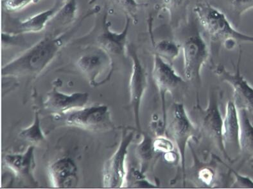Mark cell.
Returning a JSON list of instances; mask_svg holds the SVG:
<instances>
[{
	"instance_id": "d6986e66",
	"label": "cell",
	"mask_w": 253,
	"mask_h": 189,
	"mask_svg": "<svg viewBox=\"0 0 253 189\" xmlns=\"http://www.w3.org/2000/svg\"><path fill=\"white\" fill-rule=\"evenodd\" d=\"M61 6V1H57L54 5L49 9L39 12L21 21L18 26V33L23 34L39 33L42 32L51 19H54Z\"/></svg>"
},
{
	"instance_id": "e0dca14e",
	"label": "cell",
	"mask_w": 253,
	"mask_h": 189,
	"mask_svg": "<svg viewBox=\"0 0 253 189\" xmlns=\"http://www.w3.org/2000/svg\"><path fill=\"white\" fill-rule=\"evenodd\" d=\"M240 119V154L241 164L253 162V124L247 112L239 110Z\"/></svg>"
},
{
	"instance_id": "44dd1931",
	"label": "cell",
	"mask_w": 253,
	"mask_h": 189,
	"mask_svg": "<svg viewBox=\"0 0 253 189\" xmlns=\"http://www.w3.org/2000/svg\"><path fill=\"white\" fill-rule=\"evenodd\" d=\"M156 10H166L169 13L170 22L179 27L187 19L189 0H153Z\"/></svg>"
},
{
	"instance_id": "4fadbf2b",
	"label": "cell",
	"mask_w": 253,
	"mask_h": 189,
	"mask_svg": "<svg viewBox=\"0 0 253 189\" xmlns=\"http://www.w3.org/2000/svg\"><path fill=\"white\" fill-rule=\"evenodd\" d=\"M131 19L126 16V24L122 31L117 32L111 29V23L108 14H105L102 21V31L97 37L98 46L104 49L109 55L124 56L127 52L126 38Z\"/></svg>"
},
{
	"instance_id": "5b68a950",
	"label": "cell",
	"mask_w": 253,
	"mask_h": 189,
	"mask_svg": "<svg viewBox=\"0 0 253 189\" xmlns=\"http://www.w3.org/2000/svg\"><path fill=\"white\" fill-rule=\"evenodd\" d=\"M166 130L170 135L179 151L180 165L184 185L186 178V150L189 142L199 134L198 128L192 121L183 104L173 102L167 115Z\"/></svg>"
},
{
	"instance_id": "603a6c76",
	"label": "cell",
	"mask_w": 253,
	"mask_h": 189,
	"mask_svg": "<svg viewBox=\"0 0 253 189\" xmlns=\"http://www.w3.org/2000/svg\"><path fill=\"white\" fill-rule=\"evenodd\" d=\"M19 136L23 140L33 145H39L45 141L46 137L41 126L40 114L38 111L34 112V121L31 125L23 129L19 133Z\"/></svg>"
},
{
	"instance_id": "f546056e",
	"label": "cell",
	"mask_w": 253,
	"mask_h": 189,
	"mask_svg": "<svg viewBox=\"0 0 253 189\" xmlns=\"http://www.w3.org/2000/svg\"><path fill=\"white\" fill-rule=\"evenodd\" d=\"M21 35L22 34L16 33V32H12L11 33V32L2 31V47L11 46L13 45L19 44L21 41Z\"/></svg>"
},
{
	"instance_id": "4316f807",
	"label": "cell",
	"mask_w": 253,
	"mask_h": 189,
	"mask_svg": "<svg viewBox=\"0 0 253 189\" xmlns=\"http://www.w3.org/2000/svg\"><path fill=\"white\" fill-rule=\"evenodd\" d=\"M116 5L126 13V16L129 17L133 22L137 23V12L139 4L136 0H113Z\"/></svg>"
},
{
	"instance_id": "1f68e13d",
	"label": "cell",
	"mask_w": 253,
	"mask_h": 189,
	"mask_svg": "<svg viewBox=\"0 0 253 189\" xmlns=\"http://www.w3.org/2000/svg\"><path fill=\"white\" fill-rule=\"evenodd\" d=\"M201 0H196V3H199V2H201Z\"/></svg>"
},
{
	"instance_id": "836d02e7",
	"label": "cell",
	"mask_w": 253,
	"mask_h": 189,
	"mask_svg": "<svg viewBox=\"0 0 253 189\" xmlns=\"http://www.w3.org/2000/svg\"><path fill=\"white\" fill-rule=\"evenodd\" d=\"M64 1H66V0H64Z\"/></svg>"
},
{
	"instance_id": "9c48e42d",
	"label": "cell",
	"mask_w": 253,
	"mask_h": 189,
	"mask_svg": "<svg viewBox=\"0 0 253 189\" xmlns=\"http://www.w3.org/2000/svg\"><path fill=\"white\" fill-rule=\"evenodd\" d=\"M67 125L93 132H105L114 128L109 107L96 105L83 107L64 114Z\"/></svg>"
},
{
	"instance_id": "d6a6232c",
	"label": "cell",
	"mask_w": 253,
	"mask_h": 189,
	"mask_svg": "<svg viewBox=\"0 0 253 189\" xmlns=\"http://www.w3.org/2000/svg\"><path fill=\"white\" fill-rule=\"evenodd\" d=\"M252 168L253 169V165H252Z\"/></svg>"
},
{
	"instance_id": "cb8c5ba5",
	"label": "cell",
	"mask_w": 253,
	"mask_h": 189,
	"mask_svg": "<svg viewBox=\"0 0 253 189\" xmlns=\"http://www.w3.org/2000/svg\"><path fill=\"white\" fill-rule=\"evenodd\" d=\"M77 10L78 5L77 0H66L54 18H57L62 24H70L76 18Z\"/></svg>"
},
{
	"instance_id": "7402d4cb",
	"label": "cell",
	"mask_w": 253,
	"mask_h": 189,
	"mask_svg": "<svg viewBox=\"0 0 253 189\" xmlns=\"http://www.w3.org/2000/svg\"><path fill=\"white\" fill-rule=\"evenodd\" d=\"M152 42L154 48V53L171 64V62L177 59L181 50L179 43L174 40L163 39L156 42L152 39Z\"/></svg>"
},
{
	"instance_id": "30bf717a",
	"label": "cell",
	"mask_w": 253,
	"mask_h": 189,
	"mask_svg": "<svg viewBox=\"0 0 253 189\" xmlns=\"http://www.w3.org/2000/svg\"><path fill=\"white\" fill-rule=\"evenodd\" d=\"M127 53L132 62L129 81V104L134 116L135 128L137 132L140 134L142 132L140 122V107L143 96L148 87V76L136 49L132 45H127Z\"/></svg>"
},
{
	"instance_id": "8992f818",
	"label": "cell",
	"mask_w": 253,
	"mask_h": 189,
	"mask_svg": "<svg viewBox=\"0 0 253 189\" xmlns=\"http://www.w3.org/2000/svg\"><path fill=\"white\" fill-rule=\"evenodd\" d=\"M136 129L125 128L122 133L121 142L117 150L105 164L103 170L104 188L120 189L125 188L127 182L126 166L128 148L134 139Z\"/></svg>"
},
{
	"instance_id": "277c9868",
	"label": "cell",
	"mask_w": 253,
	"mask_h": 189,
	"mask_svg": "<svg viewBox=\"0 0 253 189\" xmlns=\"http://www.w3.org/2000/svg\"><path fill=\"white\" fill-rule=\"evenodd\" d=\"M219 92L218 89H211L210 91L207 108H202L199 102H197L196 106L191 112L190 117L198 128L199 136L203 135L218 149L228 162L233 163L234 162L228 155L223 143V117L220 111Z\"/></svg>"
},
{
	"instance_id": "7c38bea8",
	"label": "cell",
	"mask_w": 253,
	"mask_h": 189,
	"mask_svg": "<svg viewBox=\"0 0 253 189\" xmlns=\"http://www.w3.org/2000/svg\"><path fill=\"white\" fill-rule=\"evenodd\" d=\"M53 86L47 94L44 102V107L47 111L56 113L57 115L66 114L70 112L78 110L84 107L89 100L87 92H74L65 94Z\"/></svg>"
},
{
	"instance_id": "9a60e30c",
	"label": "cell",
	"mask_w": 253,
	"mask_h": 189,
	"mask_svg": "<svg viewBox=\"0 0 253 189\" xmlns=\"http://www.w3.org/2000/svg\"><path fill=\"white\" fill-rule=\"evenodd\" d=\"M222 139L227 152L240 154V119L239 110L233 102L228 101L226 106V113L223 118Z\"/></svg>"
},
{
	"instance_id": "d4e9b609",
	"label": "cell",
	"mask_w": 253,
	"mask_h": 189,
	"mask_svg": "<svg viewBox=\"0 0 253 189\" xmlns=\"http://www.w3.org/2000/svg\"><path fill=\"white\" fill-rule=\"evenodd\" d=\"M197 179L207 188H214L216 182V169L209 165H203L196 171Z\"/></svg>"
},
{
	"instance_id": "ba28073f",
	"label": "cell",
	"mask_w": 253,
	"mask_h": 189,
	"mask_svg": "<svg viewBox=\"0 0 253 189\" xmlns=\"http://www.w3.org/2000/svg\"><path fill=\"white\" fill-rule=\"evenodd\" d=\"M242 49H240L239 60L235 72H228L222 64L215 66L214 74L223 81L230 85L233 90V102L238 110H245L253 124V87L241 74Z\"/></svg>"
},
{
	"instance_id": "7a4b0ae2",
	"label": "cell",
	"mask_w": 253,
	"mask_h": 189,
	"mask_svg": "<svg viewBox=\"0 0 253 189\" xmlns=\"http://www.w3.org/2000/svg\"><path fill=\"white\" fill-rule=\"evenodd\" d=\"M194 12L204 31L209 36L212 46H223L232 50L241 43H253V36L237 31L226 15L208 1L196 3Z\"/></svg>"
},
{
	"instance_id": "2e32d148",
	"label": "cell",
	"mask_w": 253,
	"mask_h": 189,
	"mask_svg": "<svg viewBox=\"0 0 253 189\" xmlns=\"http://www.w3.org/2000/svg\"><path fill=\"white\" fill-rule=\"evenodd\" d=\"M48 173L53 188H74L78 184V169L71 158L58 159L49 166Z\"/></svg>"
},
{
	"instance_id": "f1b7e54d",
	"label": "cell",
	"mask_w": 253,
	"mask_h": 189,
	"mask_svg": "<svg viewBox=\"0 0 253 189\" xmlns=\"http://www.w3.org/2000/svg\"><path fill=\"white\" fill-rule=\"evenodd\" d=\"M153 147L154 151L157 153L166 154L173 151L174 144L170 139L165 135H160L153 139Z\"/></svg>"
},
{
	"instance_id": "484cf974",
	"label": "cell",
	"mask_w": 253,
	"mask_h": 189,
	"mask_svg": "<svg viewBox=\"0 0 253 189\" xmlns=\"http://www.w3.org/2000/svg\"><path fill=\"white\" fill-rule=\"evenodd\" d=\"M213 158L215 160L218 161V162H221L222 164H224L225 166L229 169L230 173L232 174L235 177V181L233 184L231 185V188L233 189H253V180L250 177H247V176H244L241 175L236 171L235 169H233L232 167L229 166L226 163L223 162V161L218 157V156L213 154Z\"/></svg>"
},
{
	"instance_id": "5bb4252c",
	"label": "cell",
	"mask_w": 253,
	"mask_h": 189,
	"mask_svg": "<svg viewBox=\"0 0 253 189\" xmlns=\"http://www.w3.org/2000/svg\"><path fill=\"white\" fill-rule=\"evenodd\" d=\"M3 160L6 166L17 178L34 186L38 184L34 177L36 167L35 146H29L23 153L6 154Z\"/></svg>"
},
{
	"instance_id": "ffe728a7",
	"label": "cell",
	"mask_w": 253,
	"mask_h": 189,
	"mask_svg": "<svg viewBox=\"0 0 253 189\" xmlns=\"http://www.w3.org/2000/svg\"><path fill=\"white\" fill-rule=\"evenodd\" d=\"M141 140L136 147V155L138 158L140 168L139 170L141 173L145 175L154 164L156 160L160 157L161 154L154 151L153 147V139L147 133H140Z\"/></svg>"
},
{
	"instance_id": "8fae6325",
	"label": "cell",
	"mask_w": 253,
	"mask_h": 189,
	"mask_svg": "<svg viewBox=\"0 0 253 189\" xmlns=\"http://www.w3.org/2000/svg\"><path fill=\"white\" fill-rule=\"evenodd\" d=\"M152 78L160 94L162 105L163 121L167 128V111L166 95L172 94L179 86L183 84L184 79L171 66L157 54L154 53Z\"/></svg>"
},
{
	"instance_id": "ac0fdd59",
	"label": "cell",
	"mask_w": 253,
	"mask_h": 189,
	"mask_svg": "<svg viewBox=\"0 0 253 189\" xmlns=\"http://www.w3.org/2000/svg\"><path fill=\"white\" fill-rule=\"evenodd\" d=\"M208 2L224 13L236 28L240 24L242 15L253 8V0H209Z\"/></svg>"
},
{
	"instance_id": "83f0119b",
	"label": "cell",
	"mask_w": 253,
	"mask_h": 189,
	"mask_svg": "<svg viewBox=\"0 0 253 189\" xmlns=\"http://www.w3.org/2000/svg\"><path fill=\"white\" fill-rule=\"evenodd\" d=\"M40 1L41 0H1V4L2 8L6 11L16 12Z\"/></svg>"
},
{
	"instance_id": "52a82bcc",
	"label": "cell",
	"mask_w": 253,
	"mask_h": 189,
	"mask_svg": "<svg viewBox=\"0 0 253 189\" xmlns=\"http://www.w3.org/2000/svg\"><path fill=\"white\" fill-rule=\"evenodd\" d=\"M77 67L93 87L104 84L110 79L114 71L111 56L100 46H94L79 57Z\"/></svg>"
},
{
	"instance_id": "4dcf8cb0",
	"label": "cell",
	"mask_w": 253,
	"mask_h": 189,
	"mask_svg": "<svg viewBox=\"0 0 253 189\" xmlns=\"http://www.w3.org/2000/svg\"><path fill=\"white\" fill-rule=\"evenodd\" d=\"M165 159L169 163H174L177 161V155L173 151L169 152L168 153L165 154Z\"/></svg>"
},
{
	"instance_id": "3957f363",
	"label": "cell",
	"mask_w": 253,
	"mask_h": 189,
	"mask_svg": "<svg viewBox=\"0 0 253 189\" xmlns=\"http://www.w3.org/2000/svg\"><path fill=\"white\" fill-rule=\"evenodd\" d=\"M197 18H187L182 23L179 42L183 51L184 74L187 80L198 86L201 83V71L209 60L210 51L207 42L197 24Z\"/></svg>"
},
{
	"instance_id": "6da1fadb",
	"label": "cell",
	"mask_w": 253,
	"mask_h": 189,
	"mask_svg": "<svg viewBox=\"0 0 253 189\" xmlns=\"http://www.w3.org/2000/svg\"><path fill=\"white\" fill-rule=\"evenodd\" d=\"M77 31L74 28L59 35L45 36L2 67L1 75L6 78L35 79L44 72Z\"/></svg>"
}]
</instances>
